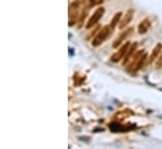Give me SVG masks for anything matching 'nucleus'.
<instances>
[{
  "instance_id": "f8f14e48",
  "label": "nucleus",
  "mask_w": 162,
  "mask_h": 149,
  "mask_svg": "<svg viewBox=\"0 0 162 149\" xmlns=\"http://www.w3.org/2000/svg\"><path fill=\"white\" fill-rule=\"evenodd\" d=\"M101 3H103V0H89V5H91V6L99 5Z\"/></svg>"
},
{
  "instance_id": "6e6552de",
  "label": "nucleus",
  "mask_w": 162,
  "mask_h": 149,
  "mask_svg": "<svg viewBox=\"0 0 162 149\" xmlns=\"http://www.w3.org/2000/svg\"><path fill=\"white\" fill-rule=\"evenodd\" d=\"M161 51H162V44L158 43V44H156V47L153 48L152 53H151V57H150V60H148V61H150V63H153V61H156L157 58L160 57Z\"/></svg>"
},
{
  "instance_id": "7ed1b4c3",
  "label": "nucleus",
  "mask_w": 162,
  "mask_h": 149,
  "mask_svg": "<svg viewBox=\"0 0 162 149\" xmlns=\"http://www.w3.org/2000/svg\"><path fill=\"white\" fill-rule=\"evenodd\" d=\"M129 45H131V43H126V44H123V45H121L118 51L111 57V61H113V63H118V61L123 60V58L126 57L127 51H128V49H129Z\"/></svg>"
},
{
  "instance_id": "20e7f679",
  "label": "nucleus",
  "mask_w": 162,
  "mask_h": 149,
  "mask_svg": "<svg viewBox=\"0 0 162 149\" xmlns=\"http://www.w3.org/2000/svg\"><path fill=\"white\" fill-rule=\"evenodd\" d=\"M104 11H106L104 8H98L94 13L92 14L91 18H89V20H88V23H87V25H85V28H87V29H92V28L99 22V19H101L102 16H103Z\"/></svg>"
},
{
  "instance_id": "423d86ee",
  "label": "nucleus",
  "mask_w": 162,
  "mask_h": 149,
  "mask_svg": "<svg viewBox=\"0 0 162 149\" xmlns=\"http://www.w3.org/2000/svg\"><path fill=\"white\" fill-rule=\"evenodd\" d=\"M133 14H134V10L133 9H128V10H127V13L122 16V18H121V22L118 24V26L121 28V29L126 28L131 23V20H132V18H133Z\"/></svg>"
},
{
  "instance_id": "39448f33",
  "label": "nucleus",
  "mask_w": 162,
  "mask_h": 149,
  "mask_svg": "<svg viewBox=\"0 0 162 149\" xmlns=\"http://www.w3.org/2000/svg\"><path fill=\"white\" fill-rule=\"evenodd\" d=\"M133 33V29L132 28H128V29H126V30H123V33H121L119 35H118V38H117V39L113 41V44H112V47L113 48H118L121 44L123 43V40H126L127 38H128L131 34Z\"/></svg>"
},
{
  "instance_id": "9b49d317",
  "label": "nucleus",
  "mask_w": 162,
  "mask_h": 149,
  "mask_svg": "<svg viewBox=\"0 0 162 149\" xmlns=\"http://www.w3.org/2000/svg\"><path fill=\"white\" fill-rule=\"evenodd\" d=\"M156 68H157V69H161V68H162V51H161L160 57H158L157 60H156Z\"/></svg>"
},
{
  "instance_id": "f03ea898",
  "label": "nucleus",
  "mask_w": 162,
  "mask_h": 149,
  "mask_svg": "<svg viewBox=\"0 0 162 149\" xmlns=\"http://www.w3.org/2000/svg\"><path fill=\"white\" fill-rule=\"evenodd\" d=\"M111 30H112L111 26H103V29L99 30V33H98L94 38H93L92 45L94 47V48H97V47L101 45L103 41L107 40V38L109 36V34H111Z\"/></svg>"
},
{
  "instance_id": "0eeeda50",
  "label": "nucleus",
  "mask_w": 162,
  "mask_h": 149,
  "mask_svg": "<svg viewBox=\"0 0 162 149\" xmlns=\"http://www.w3.org/2000/svg\"><path fill=\"white\" fill-rule=\"evenodd\" d=\"M136 48H137V43H133V44H131V45H129V49H128V51H127L126 57L123 58V60H122L123 65H127L129 63L131 59L133 58V55L136 54Z\"/></svg>"
},
{
  "instance_id": "1a4fd4ad",
  "label": "nucleus",
  "mask_w": 162,
  "mask_h": 149,
  "mask_svg": "<svg viewBox=\"0 0 162 149\" xmlns=\"http://www.w3.org/2000/svg\"><path fill=\"white\" fill-rule=\"evenodd\" d=\"M150 28H151L150 19H144V20H142V22L140 23V25H138V33L140 34H146Z\"/></svg>"
},
{
  "instance_id": "9d476101",
  "label": "nucleus",
  "mask_w": 162,
  "mask_h": 149,
  "mask_svg": "<svg viewBox=\"0 0 162 149\" xmlns=\"http://www.w3.org/2000/svg\"><path fill=\"white\" fill-rule=\"evenodd\" d=\"M122 16H123V15H122V13H117L116 15L113 16V19H112V22H111V25H109V26H111L112 29H113V28H115V26L117 25V23L121 22V18H122Z\"/></svg>"
},
{
  "instance_id": "f257e3e1",
  "label": "nucleus",
  "mask_w": 162,
  "mask_h": 149,
  "mask_svg": "<svg viewBox=\"0 0 162 149\" xmlns=\"http://www.w3.org/2000/svg\"><path fill=\"white\" fill-rule=\"evenodd\" d=\"M146 61H147V55H146V53H144V50L136 51V54H134L133 58L129 60V63L126 65L127 71L133 73V71L140 70V69H142L144 67Z\"/></svg>"
}]
</instances>
